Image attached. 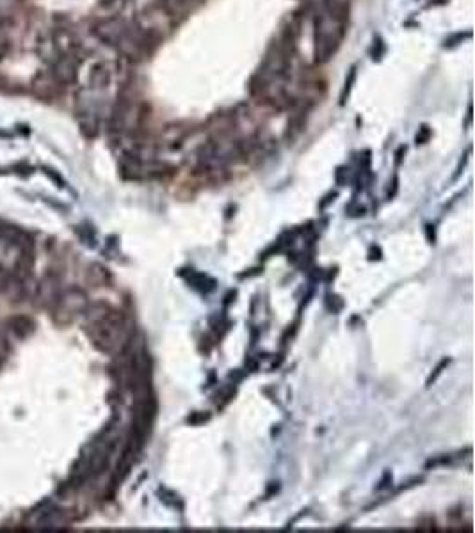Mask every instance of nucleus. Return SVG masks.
I'll use <instances>...</instances> for the list:
<instances>
[{
	"instance_id": "nucleus-4",
	"label": "nucleus",
	"mask_w": 475,
	"mask_h": 533,
	"mask_svg": "<svg viewBox=\"0 0 475 533\" xmlns=\"http://www.w3.org/2000/svg\"><path fill=\"white\" fill-rule=\"evenodd\" d=\"M89 82L93 87H107L110 82V71L105 64H96L91 70Z\"/></svg>"
},
{
	"instance_id": "nucleus-5",
	"label": "nucleus",
	"mask_w": 475,
	"mask_h": 533,
	"mask_svg": "<svg viewBox=\"0 0 475 533\" xmlns=\"http://www.w3.org/2000/svg\"><path fill=\"white\" fill-rule=\"evenodd\" d=\"M189 283H191V287L200 290L201 294H210V292L216 288V281H214L212 278H208V276L205 274H196V272H191Z\"/></svg>"
},
{
	"instance_id": "nucleus-7",
	"label": "nucleus",
	"mask_w": 475,
	"mask_h": 533,
	"mask_svg": "<svg viewBox=\"0 0 475 533\" xmlns=\"http://www.w3.org/2000/svg\"><path fill=\"white\" fill-rule=\"evenodd\" d=\"M326 304H328V308H330V310L333 311V313L340 311L342 306H344V302H342L340 297H337V295H335V297H331V295H330V297H328V301H326Z\"/></svg>"
},
{
	"instance_id": "nucleus-9",
	"label": "nucleus",
	"mask_w": 475,
	"mask_h": 533,
	"mask_svg": "<svg viewBox=\"0 0 475 533\" xmlns=\"http://www.w3.org/2000/svg\"><path fill=\"white\" fill-rule=\"evenodd\" d=\"M429 137H431V130H429L428 126H422L421 132L416 133V139H415V141H416V144H424V142L428 141Z\"/></svg>"
},
{
	"instance_id": "nucleus-2",
	"label": "nucleus",
	"mask_w": 475,
	"mask_h": 533,
	"mask_svg": "<svg viewBox=\"0 0 475 533\" xmlns=\"http://www.w3.org/2000/svg\"><path fill=\"white\" fill-rule=\"evenodd\" d=\"M126 29H129V22H125L123 18H107V20H102L94 25L93 32L100 41L116 48L119 40L125 36Z\"/></svg>"
},
{
	"instance_id": "nucleus-1",
	"label": "nucleus",
	"mask_w": 475,
	"mask_h": 533,
	"mask_svg": "<svg viewBox=\"0 0 475 533\" xmlns=\"http://www.w3.org/2000/svg\"><path fill=\"white\" fill-rule=\"evenodd\" d=\"M347 15L321 9L314 24V57L315 63L324 64L333 59L347 32Z\"/></svg>"
},
{
	"instance_id": "nucleus-8",
	"label": "nucleus",
	"mask_w": 475,
	"mask_h": 533,
	"mask_svg": "<svg viewBox=\"0 0 475 533\" xmlns=\"http://www.w3.org/2000/svg\"><path fill=\"white\" fill-rule=\"evenodd\" d=\"M208 418H210V416L203 414V412H194L193 416H189L187 421L191 425H200V423H205V421H208Z\"/></svg>"
},
{
	"instance_id": "nucleus-3",
	"label": "nucleus",
	"mask_w": 475,
	"mask_h": 533,
	"mask_svg": "<svg viewBox=\"0 0 475 533\" xmlns=\"http://www.w3.org/2000/svg\"><path fill=\"white\" fill-rule=\"evenodd\" d=\"M52 77L59 86H70L79 77V63L73 54L61 55L52 68Z\"/></svg>"
},
{
	"instance_id": "nucleus-10",
	"label": "nucleus",
	"mask_w": 475,
	"mask_h": 533,
	"mask_svg": "<svg viewBox=\"0 0 475 533\" xmlns=\"http://www.w3.org/2000/svg\"><path fill=\"white\" fill-rule=\"evenodd\" d=\"M447 365H448V359H444V361H441L440 365L436 366L434 375H431V379L428 380V384H432V382H434V380L438 379V375H441V372H444V368H445V366H447Z\"/></svg>"
},
{
	"instance_id": "nucleus-6",
	"label": "nucleus",
	"mask_w": 475,
	"mask_h": 533,
	"mask_svg": "<svg viewBox=\"0 0 475 533\" xmlns=\"http://www.w3.org/2000/svg\"><path fill=\"white\" fill-rule=\"evenodd\" d=\"M354 77H356V70H351L349 73V79L346 80V87H344V91H342V103H346V98L349 96V89H351V84L354 82Z\"/></svg>"
}]
</instances>
